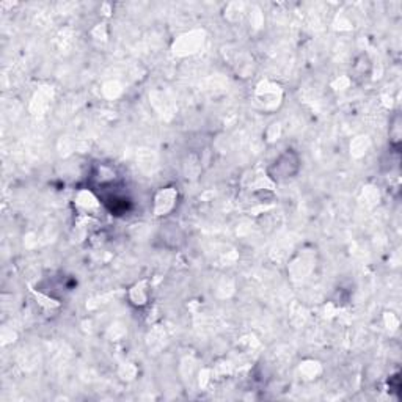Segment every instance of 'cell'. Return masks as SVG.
Masks as SVG:
<instances>
[{"mask_svg":"<svg viewBox=\"0 0 402 402\" xmlns=\"http://www.w3.org/2000/svg\"><path fill=\"white\" fill-rule=\"evenodd\" d=\"M301 156L294 150H286L274 160V164L269 167L267 173L270 179H274L275 182H286L296 178V174L301 170Z\"/></svg>","mask_w":402,"mask_h":402,"instance_id":"1","label":"cell"},{"mask_svg":"<svg viewBox=\"0 0 402 402\" xmlns=\"http://www.w3.org/2000/svg\"><path fill=\"white\" fill-rule=\"evenodd\" d=\"M178 199V190L174 187H165L160 190L155 201V213L156 216H165L174 208Z\"/></svg>","mask_w":402,"mask_h":402,"instance_id":"2","label":"cell"}]
</instances>
